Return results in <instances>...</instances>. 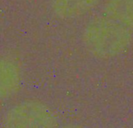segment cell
Wrapping results in <instances>:
<instances>
[{"label": "cell", "instance_id": "cell-1", "mask_svg": "<svg viewBox=\"0 0 133 128\" xmlns=\"http://www.w3.org/2000/svg\"><path fill=\"white\" fill-rule=\"evenodd\" d=\"M131 31L103 15L91 20L85 26L82 39L86 49L94 56L110 59L124 53L132 41Z\"/></svg>", "mask_w": 133, "mask_h": 128}, {"label": "cell", "instance_id": "cell-2", "mask_svg": "<svg viewBox=\"0 0 133 128\" xmlns=\"http://www.w3.org/2000/svg\"><path fill=\"white\" fill-rule=\"evenodd\" d=\"M3 125L12 128L53 127L57 125V119L46 105L28 100L10 108L4 115Z\"/></svg>", "mask_w": 133, "mask_h": 128}, {"label": "cell", "instance_id": "cell-3", "mask_svg": "<svg viewBox=\"0 0 133 128\" xmlns=\"http://www.w3.org/2000/svg\"><path fill=\"white\" fill-rule=\"evenodd\" d=\"M21 72L17 63L11 59H0V99L15 95L20 89Z\"/></svg>", "mask_w": 133, "mask_h": 128}, {"label": "cell", "instance_id": "cell-4", "mask_svg": "<svg viewBox=\"0 0 133 128\" xmlns=\"http://www.w3.org/2000/svg\"><path fill=\"white\" fill-rule=\"evenodd\" d=\"M101 0H52V9L61 19L72 20L89 12Z\"/></svg>", "mask_w": 133, "mask_h": 128}, {"label": "cell", "instance_id": "cell-5", "mask_svg": "<svg viewBox=\"0 0 133 128\" xmlns=\"http://www.w3.org/2000/svg\"><path fill=\"white\" fill-rule=\"evenodd\" d=\"M103 12L104 15L133 32V0H108Z\"/></svg>", "mask_w": 133, "mask_h": 128}]
</instances>
